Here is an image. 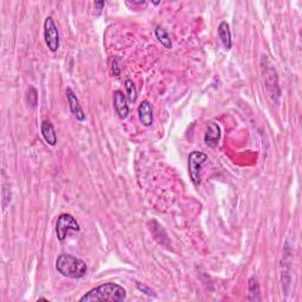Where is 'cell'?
Here are the masks:
<instances>
[{
    "mask_svg": "<svg viewBox=\"0 0 302 302\" xmlns=\"http://www.w3.org/2000/svg\"><path fill=\"white\" fill-rule=\"evenodd\" d=\"M217 33L218 38L221 39L222 45L225 46L226 50H230V48H232V32H230L228 23L222 21V23L218 25Z\"/></svg>",
    "mask_w": 302,
    "mask_h": 302,
    "instance_id": "cell-12",
    "label": "cell"
},
{
    "mask_svg": "<svg viewBox=\"0 0 302 302\" xmlns=\"http://www.w3.org/2000/svg\"><path fill=\"white\" fill-rule=\"evenodd\" d=\"M219 141H221V128H219V125L215 122L208 123L206 135H204L206 144L210 148H216L219 144Z\"/></svg>",
    "mask_w": 302,
    "mask_h": 302,
    "instance_id": "cell-7",
    "label": "cell"
},
{
    "mask_svg": "<svg viewBox=\"0 0 302 302\" xmlns=\"http://www.w3.org/2000/svg\"><path fill=\"white\" fill-rule=\"evenodd\" d=\"M124 85H125L126 97H128L129 103L133 104L137 99V89L135 87V84H133V81L131 79H126L124 81Z\"/></svg>",
    "mask_w": 302,
    "mask_h": 302,
    "instance_id": "cell-15",
    "label": "cell"
},
{
    "mask_svg": "<svg viewBox=\"0 0 302 302\" xmlns=\"http://www.w3.org/2000/svg\"><path fill=\"white\" fill-rule=\"evenodd\" d=\"M66 97H68L70 110H71V113L73 114V116L76 117L79 122L85 121V114H84L83 109H81L79 100H78L77 96L74 95V92L71 90L70 88L66 89Z\"/></svg>",
    "mask_w": 302,
    "mask_h": 302,
    "instance_id": "cell-9",
    "label": "cell"
},
{
    "mask_svg": "<svg viewBox=\"0 0 302 302\" xmlns=\"http://www.w3.org/2000/svg\"><path fill=\"white\" fill-rule=\"evenodd\" d=\"M137 288H139L141 292H143V293H145L147 294V295H149V296H156V294L152 292V290L150 289V288H148L147 286H143V285H141V283H137Z\"/></svg>",
    "mask_w": 302,
    "mask_h": 302,
    "instance_id": "cell-17",
    "label": "cell"
},
{
    "mask_svg": "<svg viewBox=\"0 0 302 302\" xmlns=\"http://www.w3.org/2000/svg\"><path fill=\"white\" fill-rule=\"evenodd\" d=\"M40 131H42L44 140H45L48 145L53 147V145L57 144V133H56L54 126L52 125V123L44 121L42 123V126H40Z\"/></svg>",
    "mask_w": 302,
    "mask_h": 302,
    "instance_id": "cell-11",
    "label": "cell"
},
{
    "mask_svg": "<svg viewBox=\"0 0 302 302\" xmlns=\"http://www.w3.org/2000/svg\"><path fill=\"white\" fill-rule=\"evenodd\" d=\"M44 38L45 43L51 52H57L61 44V38H59V31L56 25L54 20L52 17H47L44 21Z\"/></svg>",
    "mask_w": 302,
    "mask_h": 302,
    "instance_id": "cell-5",
    "label": "cell"
},
{
    "mask_svg": "<svg viewBox=\"0 0 302 302\" xmlns=\"http://www.w3.org/2000/svg\"><path fill=\"white\" fill-rule=\"evenodd\" d=\"M95 6L98 7V10H102V7L105 6V2H96Z\"/></svg>",
    "mask_w": 302,
    "mask_h": 302,
    "instance_id": "cell-19",
    "label": "cell"
},
{
    "mask_svg": "<svg viewBox=\"0 0 302 302\" xmlns=\"http://www.w3.org/2000/svg\"><path fill=\"white\" fill-rule=\"evenodd\" d=\"M113 72L114 76H119V74H121V68H119V63L117 58L113 59Z\"/></svg>",
    "mask_w": 302,
    "mask_h": 302,
    "instance_id": "cell-18",
    "label": "cell"
},
{
    "mask_svg": "<svg viewBox=\"0 0 302 302\" xmlns=\"http://www.w3.org/2000/svg\"><path fill=\"white\" fill-rule=\"evenodd\" d=\"M80 226L71 214H62L58 216L56 223V234L57 238L63 242L68 236L69 232H79Z\"/></svg>",
    "mask_w": 302,
    "mask_h": 302,
    "instance_id": "cell-4",
    "label": "cell"
},
{
    "mask_svg": "<svg viewBox=\"0 0 302 302\" xmlns=\"http://www.w3.org/2000/svg\"><path fill=\"white\" fill-rule=\"evenodd\" d=\"M263 74H264L263 77H264V81H266V87H267L268 92H269L271 98L278 102L280 98V93L275 91V88H277L278 90H280V88L278 85L277 72H275V70L273 68H268L263 71Z\"/></svg>",
    "mask_w": 302,
    "mask_h": 302,
    "instance_id": "cell-6",
    "label": "cell"
},
{
    "mask_svg": "<svg viewBox=\"0 0 302 302\" xmlns=\"http://www.w3.org/2000/svg\"><path fill=\"white\" fill-rule=\"evenodd\" d=\"M139 119L142 125L151 126L154 123V113L148 100H143L139 106Z\"/></svg>",
    "mask_w": 302,
    "mask_h": 302,
    "instance_id": "cell-10",
    "label": "cell"
},
{
    "mask_svg": "<svg viewBox=\"0 0 302 302\" xmlns=\"http://www.w3.org/2000/svg\"><path fill=\"white\" fill-rule=\"evenodd\" d=\"M248 300L249 301H261L260 285L255 277H252L248 281Z\"/></svg>",
    "mask_w": 302,
    "mask_h": 302,
    "instance_id": "cell-13",
    "label": "cell"
},
{
    "mask_svg": "<svg viewBox=\"0 0 302 302\" xmlns=\"http://www.w3.org/2000/svg\"><path fill=\"white\" fill-rule=\"evenodd\" d=\"M126 299V290L117 283L107 282L100 285L80 297V302H92V301H110L121 302Z\"/></svg>",
    "mask_w": 302,
    "mask_h": 302,
    "instance_id": "cell-1",
    "label": "cell"
},
{
    "mask_svg": "<svg viewBox=\"0 0 302 302\" xmlns=\"http://www.w3.org/2000/svg\"><path fill=\"white\" fill-rule=\"evenodd\" d=\"M114 105L119 118L125 119L129 116L128 100H126V97L125 95H123L122 91L117 90L114 92Z\"/></svg>",
    "mask_w": 302,
    "mask_h": 302,
    "instance_id": "cell-8",
    "label": "cell"
},
{
    "mask_svg": "<svg viewBox=\"0 0 302 302\" xmlns=\"http://www.w3.org/2000/svg\"><path fill=\"white\" fill-rule=\"evenodd\" d=\"M155 33H156V37H157L158 42L161 43L164 47L173 48V43H171L170 36H169V33L166 31V30L161 28V26H158V28H156Z\"/></svg>",
    "mask_w": 302,
    "mask_h": 302,
    "instance_id": "cell-14",
    "label": "cell"
},
{
    "mask_svg": "<svg viewBox=\"0 0 302 302\" xmlns=\"http://www.w3.org/2000/svg\"><path fill=\"white\" fill-rule=\"evenodd\" d=\"M208 161V156L203 152L193 151L188 157V171L190 180L195 185L201 184V170L203 164Z\"/></svg>",
    "mask_w": 302,
    "mask_h": 302,
    "instance_id": "cell-3",
    "label": "cell"
},
{
    "mask_svg": "<svg viewBox=\"0 0 302 302\" xmlns=\"http://www.w3.org/2000/svg\"><path fill=\"white\" fill-rule=\"evenodd\" d=\"M26 98H28L29 106L31 107V109H35L37 105V102H38V92H37L35 88H30Z\"/></svg>",
    "mask_w": 302,
    "mask_h": 302,
    "instance_id": "cell-16",
    "label": "cell"
},
{
    "mask_svg": "<svg viewBox=\"0 0 302 302\" xmlns=\"http://www.w3.org/2000/svg\"><path fill=\"white\" fill-rule=\"evenodd\" d=\"M56 269L63 277L80 279L87 275L88 266L83 260L71 254H61L56 260Z\"/></svg>",
    "mask_w": 302,
    "mask_h": 302,
    "instance_id": "cell-2",
    "label": "cell"
}]
</instances>
